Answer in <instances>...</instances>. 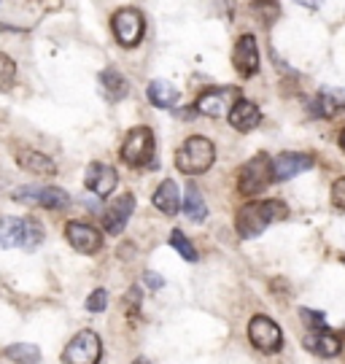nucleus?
Returning a JSON list of instances; mask_svg holds the SVG:
<instances>
[{
	"label": "nucleus",
	"instance_id": "nucleus-1",
	"mask_svg": "<svg viewBox=\"0 0 345 364\" xmlns=\"http://www.w3.org/2000/svg\"><path fill=\"white\" fill-rule=\"evenodd\" d=\"M289 216V208L281 200H254V203H245L243 208L238 210L235 216V230L240 237L251 240L267 230L272 221H281Z\"/></svg>",
	"mask_w": 345,
	"mask_h": 364
},
{
	"label": "nucleus",
	"instance_id": "nucleus-2",
	"mask_svg": "<svg viewBox=\"0 0 345 364\" xmlns=\"http://www.w3.org/2000/svg\"><path fill=\"white\" fill-rule=\"evenodd\" d=\"M213 162H216V146L211 144L208 138H203V135L186 138L184 146L176 151V168H179L184 176L208 173Z\"/></svg>",
	"mask_w": 345,
	"mask_h": 364
},
{
	"label": "nucleus",
	"instance_id": "nucleus-3",
	"mask_svg": "<svg viewBox=\"0 0 345 364\" xmlns=\"http://www.w3.org/2000/svg\"><path fill=\"white\" fill-rule=\"evenodd\" d=\"M275 176H272V162L267 154H256L245 162L238 173V192L245 197H254L265 192Z\"/></svg>",
	"mask_w": 345,
	"mask_h": 364
},
{
	"label": "nucleus",
	"instance_id": "nucleus-4",
	"mask_svg": "<svg viewBox=\"0 0 345 364\" xmlns=\"http://www.w3.org/2000/svg\"><path fill=\"white\" fill-rule=\"evenodd\" d=\"M154 156V132L149 127H132L122 146V159L129 168H149Z\"/></svg>",
	"mask_w": 345,
	"mask_h": 364
},
{
	"label": "nucleus",
	"instance_id": "nucleus-5",
	"mask_svg": "<svg viewBox=\"0 0 345 364\" xmlns=\"http://www.w3.org/2000/svg\"><path fill=\"white\" fill-rule=\"evenodd\" d=\"M102 356V343L97 338V332L84 329L78 332L76 338L65 346L63 362L65 364H97Z\"/></svg>",
	"mask_w": 345,
	"mask_h": 364
},
{
	"label": "nucleus",
	"instance_id": "nucleus-6",
	"mask_svg": "<svg viewBox=\"0 0 345 364\" xmlns=\"http://www.w3.org/2000/svg\"><path fill=\"white\" fill-rule=\"evenodd\" d=\"M248 340L256 351L262 353H278L283 346V332L270 316H254L248 321Z\"/></svg>",
	"mask_w": 345,
	"mask_h": 364
},
{
	"label": "nucleus",
	"instance_id": "nucleus-7",
	"mask_svg": "<svg viewBox=\"0 0 345 364\" xmlns=\"http://www.w3.org/2000/svg\"><path fill=\"white\" fill-rule=\"evenodd\" d=\"M111 30L122 46H138L143 38V30H146L143 14L138 9H119L111 19Z\"/></svg>",
	"mask_w": 345,
	"mask_h": 364
},
{
	"label": "nucleus",
	"instance_id": "nucleus-8",
	"mask_svg": "<svg viewBox=\"0 0 345 364\" xmlns=\"http://www.w3.org/2000/svg\"><path fill=\"white\" fill-rule=\"evenodd\" d=\"M14 200L19 203H30V205H43L49 210H63L70 205V197L65 189H57V186H41V189H33V186H22L14 192Z\"/></svg>",
	"mask_w": 345,
	"mask_h": 364
},
{
	"label": "nucleus",
	"instance_id": "nucleus-9",
	"mask_svg": "<svg viewBox=\"0 0 345 364\" xmlns=\"http://www.w3.org/2000/svg\"><path fill=\"white\" fill-rule=\"evenodd\" d=\"M240 100V92L235 87H216V90H205L200 97H197V111L205 114V117H224V111L232 108V105Z\"/></svg>",
	"mask_w": 345,
	"mask_h": 364
},
{
	"label": "nucleus",
	"instance_id": "nucleus-10",
	"mask_svg": "<svg viewBox=\"0 0 345 364\" xmlns=\"http://www.w3.org/2000/svg\"><path fill=\"white\" fill-rule=\"evenodd\" d=\"M65 237L78 254H97L102 248V235L92 224H84V221H68Z\"/></svg>",
	"mask_w": 345,
	"mask_h": 364
},
{
	"label": "nucleus",
	"instance_id": "nucleus-11",
	"mask_svg": "<svg viewBox=\"0 0 345 364\" xmlns=\"http://www.w3.org/2000/svg\"><path fill=\"white\" fill-rule=\"evenodd\" d=\"M232 65L243 78H251L259 73V46L254 36H240L232 52Z\"/></svg>",
	"mask_w": 345,
	"mask_h": 364
},
{
	"label": "nucleus",
	"instance_id": "nucleus-12",
	"mask_svg": "<svg viewBox=\"0 0 345 364\" xmlns=\"http://www.w3.org/2000/svg\"><path fill=\"white\" fill-rule=\"evenodd\" d=\"M132 208H135V197L129 195H119L108 205V208L102 210V227H105V232L108 235H119L122 230H124V224H127L129 213H132Z\"/></svg>",
	"mask_w": 345,
	"mask_h": 364
},
{
	"label": "nucleus",
	"instance_id": "nucleus-13",
	"mask_svg": "<svg viewBox=\"0 0 345 364\" xmlns=\"http://www.w3.org/2000/svg\"><path fill=\"white\" fill-rule=\"evenodd\" d=\"M313 156L310 154H297V151H283L275 162H272V176L275 181H292L294 176L305 173V170L313 168Z\"/></svg>",
	"mask_w": 345,
	"mask_h": 364
},
{
	"label": "nucleus",
	"instance_id": "nucleus-14",
	"mask_svg": "<svg viewBox=\"0 0 345 364\" xmlns=\"http://www.w3.org/2000/svg\"><path fill=\"white\" fill-rule=\"evenodd\" d=\"M84 183H87V189H90V192H95L97 197H108L116 189V183H119V176H116V170L111 168V165L92 162L90 168H87Z\"/></svg>",
	"mask_w": 345,
	"mask_h": 364
},
{
	"label": "nucleus",
	"instance_id": "nucleus-15",
	"mask_svg": "<svg viewBox=\"0 0 345 364\" xmlns=\"http://www.w3.org/2000/svg\"><path fill=\"white\" fill-rule=\"evenodd\" d=\"M305 348L313 351L316 356H324V359H332L343 351V340L337 338L329 329H313L310 335H305Z\"/></svg>",
	"mask_w": 345,
	"mask_h": 364
},
{
	"label": "nucleus",
	"instance_id": "nucleus-16",
	"mask_svg": "<svg viewBox=\"0 0 345 364\" xmlns=\"http://www.w3.org/2000/svg\"><path fill=\"white\" fill-rule=\"evenodd\" d=\"M262 122V114H259V108H256L251 100H238V103L230 108V124L235 127V130L240 132H251Z\"/></svg>",
	"mask_w": 345,
	"mask_h": 364
},
{
	"label": "nucleus",
	"instance_id": "nucleus-17",
	"mask_svg": "<svg viewBox=\"0 0 345 364\" xmlns=\"http://www.w3.org/2000/svg\"><path fill=\"white\" fill-rule=\"evenodd\" d=\"M154 208L162 210L165 216H176L181 208V192H179V183L173 181V178H167L156 186V192H154Z\"/></svg>",
	"mask_w": 345,
	"mask_h": 364
},
{
	"label": "nucleus",
	"instance_id": "nucleus-18",
	"mask_svg": "<svg viewBox=\"0 0 345 364\" xmlns=\"http://www.w3.org/2000/svg\"><path fill=\"white\" fill-rule=\"evenodd\" d=\"M16 162H19V168L22 170L36 173V176H54V173H57V165L51 162L49 156L41 154V151H33V149L16 151Z\"/></svg>",
	"mask_w": 345,
	"mask_h": 364
},
{
	"label": "nucleus",
	"instance_id": "nucleus-19",
	"mask_svg": "<svg viewBox=\"0 0 345 364\" xmlns=\"http://www.w3.org/2000/svg\"><path fill=\"white\" fill-rule=\"evenodd\" d=\"M345 100V92H332V90H324L319 92L313 100H310V111L316 114V117H334L337 114V108L340 103Z\"/></svg>",
	"mask_w": 345,
	"mask_h": 364
},
{
	"label": "nucleus",
	"instance_id": "nucleus-20",
	"mask_svg": "<svg viewBox=\"0 0 345 364\" xmlns=\"http://www.w3.org/2000/svg\"><path fill=\"white\" fill-rule=\"evenodd\" d=\"M16 246H25V221L9 216V219L0 221V248Z\"/></svg>",
	"mask_w": 345,
	"mask_h": 364
},
{
	"label": "nucleus",
	"instance_id": "nucleus-21",
	"mask_svg": "<svg viewBox=\"0 0 345 364\" xmlns=\"http://www.w3.org/2000/svg\"><path fill=\"white\" fill-rule=\"evenodd\" d=\"M149 100H152L156 108H173V105L179 103V90H176L170 81L156 78V81L149 84Z\"/></svg>",
	"mask_w": 345,
	"mask_h": 364
},
{
	"label": "nucleus",
	"instance_id": "nucleus-22",
	"mask_svg": "<svg viewBox=\"0 0 345 364\" xmlns=\"http://www.w3.org/2000/svg\"><path fill=\"white\" fill-rule=\"evenodd\" d=\"M100 84H102V92L108 95V100H122V97L127 95V90H129V84L124 81V76H122L119 70H114V68L102 70Z\"/></svg>",
	"mask_w": 345,
	"mask_h": 364
},
{
	"label": "nucleus",
	"instance_id": "nucleus-23",
	"mask_svg": "<svg viewBox=\"0 0 345 364\" xmlns=\"http://www.w3.org/2000/svg\"><path fill=\"white\" fill-rule=\"evenodd\" d=\"M184 210H186V216H189L192 221H205V216H208V205H205V200H203V192H200L194 183L186 186Z\"/></svg>",
	"mask_w": 345,
	"mask_h": 364
},
{
	"label": "nucleus",
	"instance_id": "nucleus-24",
	"mask_svg": "<svg viewBox=\"0 0 345 364\" xmlns=\"http://www.w3.org/2000/svg\"><path fill=\"white\" fill-rule=\"evenodd\" d=\"M6 356L16 364H38L41 362V351L33 346V343H14L6 348Z\"/></svg>",
	"mask_w": 345,
	"mask_h": 364
},
{
	"label": "nucleus",
	"instance_id": "nucleus-25",
	"mask_svg": "<svg viewBox=\"0 0 345 364\" xmlns=\"http://www.w3.org/2000/svg\"><path fill=\"white\" fill-rule=\"evenodd\" d=\"M170 246L176 248V251H179V254L186 262H194V259H197V251H194V246L189 243V237L181 232V230H173V232H170Z\"/></svg>",
	"mask_w": 345,
	"mask_h": 364
},
{
	"label": "nucleus",
	"instance_id": "nucleus-26",
	"mask_svg": "<svg viewBox=\"0 0 345 364\" xmlns=\"http://www.w3.org/2000/svg\"><path fill=\"white\" fill-rule=\"evenodd\" d=\"M14 76H16V65L9 54H0V92L11 90Z\"/></svg>",
	"mask_w": 345,
	"mask_h": 364
},
{
	"label": "nucleus",
	"instance_id": "nucleus-27",
	"mask_svg": "<svg viewBox=\"0 0 345 364\" xmlns=\"http://www.w3.org/2000/svg\"><path fill=\"white\" fill-rule=\"evenodd\" d=\"M254 11H259V16L265 19V25L275 22L278 14H281V6L275 0H254Z\"/></svg>",
	"mask_w": 345,
	"mask_h": 364
},
{
	"label": "nucleus",
	"instance_id": "nucleus-28",
	"mask_svg": "<svg viewBox=\"0 0 345 364\" xmlns=\"http://www.w3.org/2000/svg\"><path fill=\"white\" fill-rule=\"evenodd\" d=\"M43 240V227L36 219L25 221V248H36Z\"/></svg>",
	"mask_w": 345,
	"mask_h": 364
},
{
	"label": "nucleus",
	"instance_id": "nucleus-29",
	"mask_svg": "<svg viewBox=\"0 0 345 364\" xmlns=\"http://www.w3.org/2000/svg\"><path fill=\"white\" fill-rule=\"evenodd\" d=\"M105 305H108V291H105V289H95V291L90 294V299H87V311L102 313L105 311Z\"/></svg>",
	"mask_w": 345,
	"mask_h": 364
},
{
	"label": "nucleus",
	"instance_id": "nucleus-30",
	"mask_svg": "<svg viewBox=\"0 0 345 364\" xmlns=\"http://www.w3.org/2000/svg\"><path fill=\"white\" fill-rule=\"evenodd\" d=\"M302 318H307V324L313 326V329H327V318H324V313L319 311H310V308H302Z\"/></svg>",
	"mask_w": 345,
	"mask_h": 364
},
{
	"label": "nucleus",
	"instance_id": "nucleus-31",
	"mask_svg": "<svg viewBox=\"0 0 345 364\" xmlns=\"http://www.w3.org/2000/svg\"><path fill=\"white\" fill-rule=\"evenodd\" d=\"M332 203L334 208L345 210V178H337L332 186Z\"/></svg>",
	"mask_w": 345,
	"mask_h": 364
},
{
	"label": "nucleus",
	"instance_id": "nucleus-32",
	"mask_svg": "<svg viewBox=\"0 0 345 364\" xmlns=\"http://www.w3.org/2000/svg\"><path fill=\"white\" fill-rule=\"evenodd\" d=\"M138 308H141V291H138V289H129V291H127V313H129V318H135V316H138Z\"/></svg>",
	"mask_w": 345,
	"mask_h": 364
},
{
	"label": "nucleus",
	"instance_id": "nucleus-33",
	"mask_svg": "<svg viewBox=\"0 0 345 364\" xmlns=\"http://www.w3.org/2000/svg\"><path fill=\"white\" fill-rule=\"evenodd\" d=\"M143 281H146V287H149V289H162V287H165V281H162L156 273H146V275H143Z\"/></svg>",
	"mask_w": 345,
	"mask_h": 364
},
{
	"label": "nucleus",
	"instance_id": "nucleus-34",
	"mask_svg": "<svg viewBox=\"0 0 345 364\" xmlns=\"http://www.w3.org/2000/svg\"><path fill=\"white\" fill-rule=\"evenodd\" d=\"M297 3H302V6H307V9H321L324 0H297Z\"/></svg>",
	"mask_w": 345,
	"mask_h": 364
},
{
	"label": "nucleus",
	"instance_id": "nucleus-35",
	"mask_svg": "<svg viewBox=\"0 0 345 364\" xmlns=\"http://www.w3.org/2000/svg\"><path fill=\"white\" fill-rule=\"evenodd\" d=\"M340 146H343V151H345V130H343V135H340Z\"/></svg>",
	"mask_w": 345,
	"mask_h": 364
},
{
	"label": "nucleus",
	"instance_id": "nucleus-36",
	"mask_svg": "<svg viewBox=\"0 0 345 364\" xmlns=\"http://www.w3.org/2000/svg\"><path fill=\"white\" fill-rule=\"evenodd\" d=\"M135 364H149V362H146V359H138V362H135Z\"/></svg>",
	"mask_w": 345,
	"mask_h": 364
}]
</instances>
